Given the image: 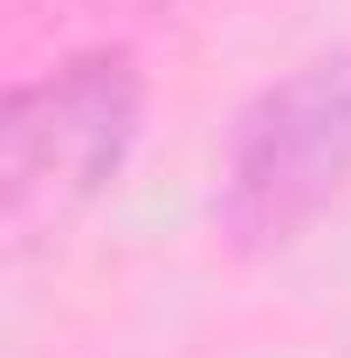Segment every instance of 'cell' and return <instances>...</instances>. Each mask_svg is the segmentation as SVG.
<instances>
[{
	"label": "cell",
	"mask_w": 351,
	"mask_h": 358,
	"mask_svg": "<svg viewBox=\"0 0 351 358\" xmlns=\"http://www.w3.org/2000/svg\"><path fill=\"white\" fill-rule=\"evenodd\" d=\"M345 179H351V62H317V69L268 83L241 110L220 221L248 248L289 241Z\"/></svg>",
	"instance_id": "cell-2"
},
{
	"label": "cell",
	"mask_w": 351,
	"mask_h": 358,
	"mask_svg": "<svg viewBox=\"0 0 351 358\" xmlns=\"http://www.w3.org/2000/svg\"><path fill=\"white\" fill-rule=\"evenodd\" d=\"M138 69L131 55L96 48L0 103V227L14 248L96 200L138 138Z\"/></svg>",
	"instance_id": "cell-1"
}]
</instances>
